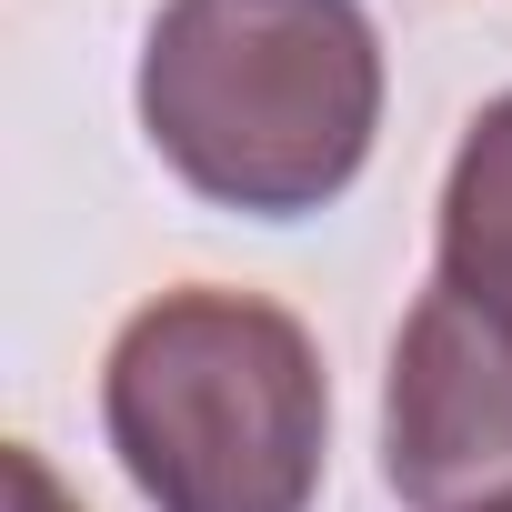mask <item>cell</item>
<instances>
[{
	"mask_svg": "<svg viewBox=\"0 0 512 512\" xmlns=\"http://www.w3.org/2000/svg\"><path fill=\"white\" fill-rule=\"evenodd\" d=\"M141 131L211 211L302 221L372 161L382 31L362 0H161Z\"/></svg>",
	"mask_w": 512,
	"mask_h": 512,
	"instance_id": "6da1fadb",
	"label": "cell"
},
{
	"mask_svg": "<svg viewBox=\"0 0 512 512\" xmlns=\"http://www.w3.org/2000/svg\"><path fill=\"white\" fill-rule=\"evenodd\" d=\"M432 282L472 302L492 332H512V91L472 111L452 171H442V262Z\"/></svg>",
	"mask_w": 512,
	"mask_h": 512,
	"instance_id": "277c9868",
	"label": "cell"
},
{
	"mask_svg": "<svg viewBox=\"0 0 512 512\" xmlns=\"http://www.w3.org/2000/svg\"><path fill=\"white\" fill-rule=\"evenodd\" d=\"M11 512H81V502L51 482V462H41L31 442H11Z\"/></svg>",
	"mask_w": 512,
	"mask_h": 512,
	"instance_id": "5b68a950",
	"label": "cell"
},
{
	"mask_svg": "<svg viewBox=\"0 0 512 512\" xmlns=\"http://www.w3.org/2000/svg\"><path fill=\"white\" fill-rule=\"evenodd\" d=\"M482 512H512V492H502V502H482Z\"/></svg>",
	"mask_w": 512,
	"mask_h": 512,
	"instance_id": "8992f818",
	"label": "cell"
},
{
	"mask_svg": "<svg viewBox=\"0 0 512 512\" xmlns=\"http://www.w3.org/2000/svg\"><path fill=\"white\" fill-rule=\"evenodd\" d=\"M101 422L151 512H312L332 382L282 302L181 282L121 322Z\"/></svg>",
	"mask_w": 512,
	"mask_h": 512,
	"instance_id": "7a4b0ae2",
	"label": "cell"
},
{
	"mask_svg": "<svg viewBox=\"0 0 512 512\" xmlns=\"http://www.w3.org/2000/svg\"><path fill=\"white\" fill-rule=\"evenodd\" d=\"M382 482L412 512H482L512 492V332L442 282L412 302L382 382Z\"/></svg>",
	"mask_w": 512,
	"mask_h": 512,
	"instance_id": "3957f363",
	"label": "cell"
}]
</instances>
